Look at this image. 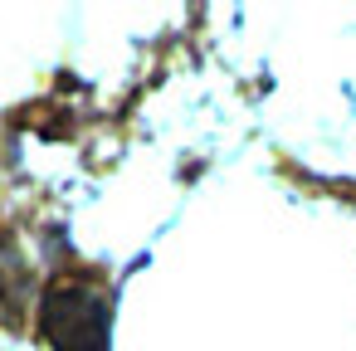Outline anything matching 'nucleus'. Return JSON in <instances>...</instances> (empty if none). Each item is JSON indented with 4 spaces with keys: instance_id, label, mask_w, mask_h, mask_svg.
Instances as JSON below:
<instances>
[{
    "instance_id": "1",
    "label": "nucleus",
    "mask_w": 356,
    "mask_h": 351,
    "mask_svg": "<svg viewBox=\"0 0 356 351\" xmlns=\"http://www.w3.org/2000/svg\"><path fill=\"white\" fill-rule=\"evenodd\" d=\"M40 332L54 351H108L113 307L88 283H54L40 302Z\"/></svg>"
}]
</instances>
